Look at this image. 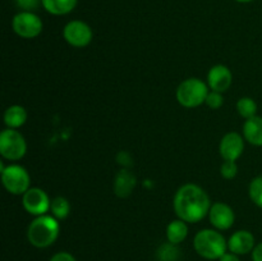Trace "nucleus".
Here are the masks:
<instances>
[{"label":"nucleus","mask_w":262,"mask_h":261,"mask_svg":"<svg viewBox=\"0 0 262 261\" xmlns=\"http://www.w3.org/2000/svg\"><path fill=\"white\" fill-rule=\"evenodd\" d=\"M173 207L179 219L186 223H199L209 215L211 201L202 187L187 183L177 191Z\"/></svg>","instance_id":"f257e3e1"},{"label":"nucleus","mask_w":262,"mask_h":261,"mask_svg":"<svg viewBox=\"0 0 262 261\" xmlns=\"http://www.w3.org/2000/svg\"><path fill=\"white\" fill-rule=\"evenodd\" d=\"M60 233V224L53 215L36 216L27 228V240L33 247L48 248L55 243Z\"/></svg>","instance_id":"f03ea898"},{"label":"nucleus","mask_w":262,"mask_h":261,"mask_svg":"<svg viewBox=\"0 0 262 261\" xmlns=\"http://www.w3.org/2000/svg\"><path fill=\"white\" fill-rule=\"evenodd\" d=\"M193 248L206 260H219L228 251V240L217 229H202L194 235Z\"/></svg>","instance_id":"7ed1b4c3"},{"label":"nucleus","mask_w":262,"mask_h":261,"mask_svg":"<svg viewBox=\"0 0 262 261\" xmlns=\"http://www.w3.org/2000/svg\"><path fill=\"white\" fill-rule=\"evenodd\" d=\"M210 89L200 78H188L177 89V100L184 107H197L205 104Z\"/></svg>","instance_id":"20e7f679"},{"label":"nucleus","mask_w":262,"mask_h":261,"mask_svg":"<svg viewBox=\"0 0 262 261\" xmlns=\"http://www.w3.org/2000/svg\"><path fill=\"white\" fill-rule=\"evenodd\" d=\"M0 174L3 186L10 194L22 196L31 188V177L25 166L10 164L0 170Z\"/></svg>","instance_id":"39448f33"},{"label":"nucleus","mask_w":262,"mask_h":261,"mask_svg":"<svg viewBox=\"0 0 262 261\" xmlns=\"http://www.w3.org/2000/svg\"><path fill=\"white\" fill-rule=\"evenodd\" d=\"M27 153V142L17 129L7 128L0 133V155L10 161H18Z\"/></svg>","instance_id":"423d86ee"},{"label":"nucleus","mask_w":262,"mask_h":261,"mask_svg":"<svg viewBox=\"0 0 262 261\" xmlns=\"http://www.w3.org/2000/svg\"><path fill=\"white\" fill-rule=\"evenodd\" d=\"M12 28L15 35L28 40L37 37L42 32L43 23L36 13L22 10L13 17Z\"/></svg>","instance_id":"0eeeda50"},{"label":"nucleus","mask_w":262,"mask_h":261,"mask_svg":"<svg viewBox=\"0 0 262 261\" xmlns=\"http://www.w3.org/2000/svg\"><path fill=\"white\" fill-rule=\"evenodd\" d=\"M63 37L73 48H86L91 44L94 32L86 22L74 19L64 26Z\"/></svg>","instance_id":"6e6552de"},{"label":"nucleus","mask_w":262,"mask_h":261,"mask_svg":"<svg viewBox=\"0 0 262 261\" xmlns=\"http://www.w3.org/2000/svg\"><path fill=\"white\" fill-rule=\"evenodd\" d=\"M23 209L33 216H41L50 211L51 201L48 193L38 187H31L25 194H22Z\"/></svg>","instance_id":"1a4fd4ad"},{"label":"nucleus","mask_w":262,"mask_h":261,"mask_svg":"<svg viewBox=\"0 0 262 261\" xmlns=\"http://www.w3.org/2000/svg\"><path fill=\"white\" fill-rule=\"evenodd\" d=\"M209 220L214 229L228 230L233 227L235 222L234 210L225 202H215L211 204L209 211Z\"/></svg>","instance_id":"9d476101"},{"label":"nucleus","mask_w":262,"mask_h":261,"mask_svg":"<svg viewBox=\"0 0 262 261\" xmlns=\"http://www.w3.org/2000/svg\"><path fill=\"white\" fill-rule=\"evenodd\" d=\"M223 160L237 161L245 151V137L237 132H229L222 138L219 145Z\"/></svg>","instance_id":"9b49d317"},{"label":"nucleus","mask_w":262,"mask_h":261,"mask_svg":"<svg viewBox=\"0 0 262 261\" xmlns=\"http://www.w3.org/2000/svg\"><path fill=\"white\" fill-rule=\"evenodd\" d=\"M232 82V72L227 66H223V64H216V66L211 67V69L207 73V86L211 91L224 94L227 90H229Z\"/></svg>","instance_id":"f8f14e48"},{"label":"nucleus","mask_w":262,"mask_h":261,"mask_svg":"<svg viewBox=\"0 0 262 261\" xmlns=\"http://www.w3.org/2000/svg\"><path fill=\"white\" fill-rule=\"evenodd\" d=\"M256 246L255 235L250 230L241 229L233 233L228 240V251L238 256L247 255L253 251Z\"/></svg>","instance_id":"ddd939ff"},{"label":"nucleus","mask_w":262,"mask_h":261,"mask_svg":"<svg viewBox=\"0 0 262 261\" xmlns=\"http://www.w3.org/2000/svg\"><path fill=\"white\" fill-rule=\"evenodd\" d=\"M136 177L128 169L118 171L114 181V192L118 197H128L136 187Z\"/></svg>","instance_id":"4468645a"},{"label":"nucleus","mask_w":262,"mask_h":261,"mask_svg":"<svg viewBox=\"0 0 262 261\" xmlns=\"http://www.w3.org/2000/svg\"><path fill=\"white\" fill-rule=\"evenodd\" d=\"M243 137L251 145L262 146V117L255 115L246 119L243 124Z\"/></svg>","instance_id":"2eb2a0df"},{"label":"nucleus","mask_w":262,"mask_h":261,"mask_svg":"<svg viewBox=\"0 0 262 261\" xmlns=\"http://www.w3.org/2000/svg\"><path fill=\"white\" fill-rule=\"evenodd\" d=\"M27 110L22 105H10L4 112V123L8 128L18 129L27 122Z\"/></svg>","instance_id":"dca6fc26"},{"label":"nucleus","mask_w":262,"mask_h":261,"mask_svg":"<svg viewBox=\"0 0 262 261\" xmlns=\"http://www.w3.org/2000/svg\"><path fill=\"white\" fill-rule=\"evenodd\" d=\"M188 235V225L184 220L176 219L171 220L166 227V240L173 245H181Z\"/></svg>","instance_id":"f3484780"},{"label":"nucleus","mask_w":262,"mask_h":261,"mask_svg":"<svg viewBox=\"0 0 262 261\" xmlns=\"http://www.w3.org/2000/svg\"><path fill=\"white\" fill-rule=\"evenodd\" d=\"M78 0H41V5L53 15L69 14L77 7Z\"/></svg>","instance_id":"a211bd4d"},{"label":"nucleus","mask_w":262,"mask_h":261,"mask_svg":"<svg viewBox=\"0 0 262 261\" xmlns=\"http://www.w3.org/2000/svg\"><path fill=\"white\" fill-rule=\"evenodd\" d=\"M50 211L51 215L58 220L66 219L71 214V202L68 201V199L63 196L55 197V199L51 200Z\"/></svg>","instance_id":"6ab92c4d"},{"label":"nucleus","mask_w":262,"mask_h":261,"mask_svg":"<svg viewBox=\"0 0 262 261\" xmlns=\"http://www.w3.org/2000/svg\"><path fill=\"white\" fill-rule=\"evenodd\" d=\"M235 106H237L238 114L242 118H245V119H250V118L257 115L256 114L257 113V104H256V101L252 97H241Z\"/></svg>","instance_id":"aec40b11"},{"label":"nucleus","mask_w":262,"mask_h":261,"mask_svg":"<svg viewBox=\"0 0 262 261\" xmlns=\"http://www.w3.org/2000/svg\"><path fill=\"white\" fill-rule=\"evenodd\" d=\"M159 261H177L179 258V250L177 245L168 242L164 243L158 250Z\"/></svg>","instance_id":"412c9836"},{"label":"nucleus","mask_w":262,"mask_h":261,"mask_svg":"<svg viewBox=\"0 0 262 261\" xmlns=\"http://www.w3.org/2000/svg\"><path fill=\"white\" fill-rule=\"evenodd\" d=\"M248 193H250V199L252 200L253 204L262 209V176L256 177L251 181Z\"/></svg>","instance_id":"4be33fe9"},{"label":"nucleus","mask_w":262,"mask_h":261,"mask_svg":"<svg viewBox=\"0 0 262 261\" xmlns=\"http://www.w3.org/2000/svg\"><path fill=\"white\" fill-rule=\"evenodd\" d=\"M205 104H206L210 109L217 110L223 106V104H224V96H223L222 92L211 91V90H210L209 94H207Z\"/></svg>","instance_id":"5701e85b"},{"label":"nucleus","mask_w":262,"mask_h":261,"mask_svg":"<svg viewBox=\"0 0 262 261\" xmlns=\"http://www.w3.org/2000/svg\"><path fill=\"white\" fill-rule=\"evenodd\" d=\"M220 174L224 179H233L238 174V165L235 161L224 160L220 166Z\"/></svg>","instance_id":"b1692460"},{"label":"nucleus","mask_w":262,"mask_h":261,"mask_svg":"<svg viewBox=\"0 0 262 261\" xmlns=\"http://www.w3.org/2000/svg\"><path fill=\"white\" fill-rule=\"evenodd\" d=\"M15 3H17V5L20 9L32 12L41 4V0H15Z\"/></svg>","instance_id":"393cba45"},{"label":"nucleus","mask_w":262,"mask_h":261,"mask_svg":"<svg viewBox=\"0 0 262 261\" xmlns=\"http://www.w3.org/2000/svg\"><path fill=\"white\" fill-rule=\"evenodd\" d=\"M49 261H77V258L72 253L61 251V252H56L55 255L51 256V258Z\"/></svg>","instance_id":"a878e982"},{"label":"nucleus","mask_w":262,"mask_h":261,"mask_svg":"<svg viewBox=\"0 0 262 261\" xmlns=\"http://www.w3.org/2000/svg\"><path fill=\"white\" fill-rule=\"evenodd\" d=\"M251 257H252V261H262V242L255 246L253 251L251 252Z\"/></svg>","instance_id":"bb28decb"},{"label":"nucleus","mask_w":262,"mask_h":261,"mask_svg":"<svg viewBox=\"0 0 262 261\" xmlns=\"http://www.w3.org/2000/svg\"><path fill=\"white\" fill-rule=\"evenodd\" d=\"M219 261H241V258L239 256L235 255V253L230 252V251H227V252L219 258Z\"/></svg>","instance_id":"cd10ccee"},{"label":"nucleus","mask_w":262,"mask_h":261,"mask_svg":"<svg viewBox=\"0 0 262 261\" xmlns=\"http://www.w3.org/2000/svg\"><path fill=\"white\" fill-rule=\"evenodd\" d=\"M237 3H242V4H246V3H252L255 2V0H235Z\"/></svg>","instance_id":"c85d7f7f"}]
</instances>
